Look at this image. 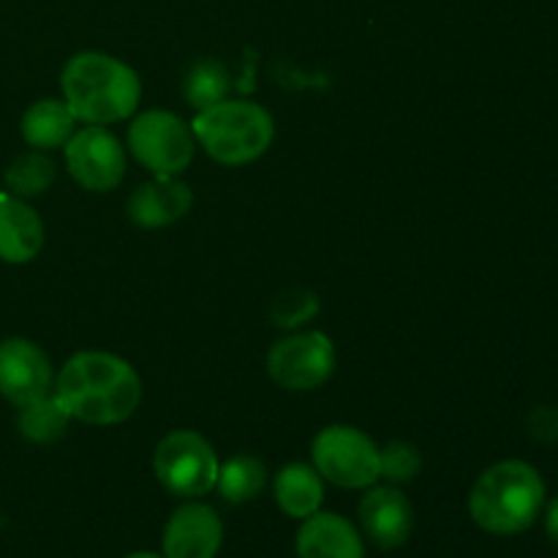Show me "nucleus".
<instances>
[{"label":"nucleus","instance_id":"1","mask_svg":"<svg viewBox=\"0 0 558 558\" xmlns=\"http://www.w3.org/2000/svg\"><path fill=\"white\" fill-rule=\"evenodd\" d=\"M54 396L76 423L107 428L134 417L142 403V379L120 354L87 349L65 360L54 376Z\"/></svg>","mask_w":558,"mask_h":558},{"label":"nucleus","instance_id":"2","mask_svg":"<svg viewBox=\"0 0 558 558\" xmlns=\"http://www.w3.org/2000/svg\"><path fill=\"white\" fill-rule=\"evenodd\" d=\"M60 93L80 123L112 125L140 109L142 80L125 60L87 49L65 60Z\"/></svg>","mask_w":558,"mask_h":558},{"label":"nucleus","instance_id":"3","mask_svg":"<svg viewBox=\"0 0 558 558\" xmlns=\"http://www.w3.org/2000/svg\"><path fill=\"white\" fill-rule=\"evenodd\" d=\"M545 510V483L537 469L518 458L485 469L469 494V515L483 532L512 537L534 526Z\"/></svg>","mask_w":558,"mask_h":558},{"label":"nucleus","instance_id":"4","mask_svg":"<svg viewBox=\"0 0 558 558\" xmlns=\"http://www.w3.org/2000/svg\"><path fill=\"white\" fill-rule=\"evenodd\" d=\"M196 147L221 167H245L270 150L276 140V120L262 104L227 98L202 109L191 120Z\"/></svg>","mask_w":558,"mask_h":558},{"label":"nucleus","instance_id":"5","mask_svg":"<svg viewBox=\"0 0 558 558\" xmlns=\"http://www.w3.org/2000/svg\"><path fill=\"white\" fill-rule=\"evenodd\" d=\"M311 463L325 483L365 490L381 480L379 445L354 425H327L311 441Z\"/></svg>","mask_w":558,"mask_h":558},{"label":"nucleus","instance_id":"6","mask_svg":"<svg viewBox=\"0 0 558 558\" xmlns=\"http://www.w3.org/2000/svg\"><path fill=\"white\" fill-rule=\"evenodd\" d=\"M129 153L153 178H180L196 156L191 123L169 109H147L129 125Z\"/></svg>","mask_w":558,"mask_h":558},{"label":"nucleus","instance_id":"7","mask_svg":"<svg viewBox=\"0 0 558 558\" xmlns=\"http://www.w3.org/2000/svg\"><path fill=\"white\" fill-rule=\"evenodd\" d=\"M216 450L210 441L191 428L169 430L153 452V472L163 490L178 499H202L216 488L218 480Z\"/></svg>","mask_w":558,"mask_h":558},{"label":"nucleus","instance_id":"8","mask_svg":"<svg viewBox=\"0 0 558 558\" xmlns=\"http://www.w3.org/2000/svg\"><path fill=\"white\" fill-rule=\"evenodd\" d=\"M336 343L322 330H292L267 352V374L281 390L311 392L336 374Z\"/></svg>","mask_w":558,"mask_h":558},{"label":"nucleus","instance_id":"9","mask_svg":"<svg viewBox=\"0 0 558 558\" xmlns=\"http://www.w3.org/2000/svg\"><path fill=\"white\" fill-rule=\"evenodd\" d=\"M71 180L90 194H109L125 178V147L107 125H82L63 147Z\"/></svg>","mask_w":558,"mask_h":558},{"label":"nucleus","instance_id":"10","mask_svg":"<svg viewBox=\"0 0 558 558\" xmlns=\"http://www.w3.org/2000/svg\"><path fill=\"white\" fill-rule=\"evenodd\" d=\"M54 390V371L47 352L31 338L0 341V396L16 409Z\"/></svg>","mask_w":558,"mask_h":558},{"label":"nucleus","instance_id":"11","mask_svg":"<svg viewBox=\"0 0 558 558\" xmlns=\"http://www.w3.org/2000/svg\"><path fill=\"white\" fill-rule=\"evenodd\" d=\"M360 534L381 550H396L414 532V507L398 485H371L357 505Z\"/></svg>","mask_w":558,"mask_h":558},{"label":"nucleus","instance_id":"12","mask_svg":"<svg viewBox=\"0 0 558 558\" xmlns=\"http://www.w3.org/2000/svg\"><path fill=\"white\" fill-rule=\"evenodd\" d=\"M223 545L221 515L199 499H185L161 534L163 558H216Z\"/></svg>","mask_w":558,"mask_h":558},{"label":"nucleus","instance_id":"13","mask_svg":"<svg viewBox=\"0 0 558 558\" xmlns=\"http://www.w3.org/2000/svg\"><path fill=\"white\" fill-rule=\"evenodd\" d=\"M194 207V191L180 178H153L150 183L136 185L129 196L131 223L140 229H163L178 223Z\"/></svg>","mask_w":558,"mask_h":558},{"label":"nucleus","instance_id":"14","mask_svg":"<svg viewBox=\"0 0 558 558\" xmlns=\"http://www.w3.org/2000/svg\"><path fill=\"white\" fill-rule=\"evenodd\" d=\"M298 558H365V539L352 521L338 512H314L294 537Z\"/></svg>","mask_w":558,"mask_h":558},{"label":"nucleus","instance_id":"15","mask_svg":"<svg viewBox=\"0 0 558 558\" xmlns=\"http://www.w3.org/2000/svg\"><path fill=\"white\" fill-rule=\"evenodd\" d=\"M44 248V221L27 199L0 194V262L27 265Z\"/></svg>","mask_w":558,"mask_h":558},{"label":"nucleus","instance_id":"16","mask_svg":"<svg viewBox=\"0 0 558 558\" xmlns=\"http://www.w3.org/2000/svg\"><path fill=\"white\" fill-rule=\"evenodd\" d=\"M272 499L278 510L294 521H305L325 505V480L314 463L292 461L272 480Z\"/></svg>","mask_w":558,"mask_h":558},{"label":"nucleus","instance_id":"17","mask_svg":"<svg viewBox=\"0 0 558 558\" xmlns=\"http://www.w3.org/2000/svg\"><path fill=\"white\" fill-rule=\"evenodd\" d=\"M80 120L69 109L63 98H38L25 109L20 120L22 140L31 150H60L74 136Z\"/></svg>","mask_w":558,"mask_h":558},{"label":"nucleus","instance_id":"18","mask_svg":"<svg viewBox=\"0 0 558 558\" xmlns=\"http://www.w3.org/2000/svg\"><path fill=\"white\" fill-rule=\"evenodd\" d=\"M71 423H74V417L63 407V401L54 396V390L38 401L20 407V414H16V430L33 445H54V441L63 439Z\"/></svg>","mask_w":558,"mask_h":558},{"label":"nucleus","instance_id":"19","mask_svg":"<svg viewBox=\"0 0 558 558\" xmlns=\"http://www.w3.org/2000/svg\"><path fill=\"white\" fill-rule=\"evenodd\" d=\"M267 488V466L256 456L238 452L218 466L216 490L229 505H248Z\"/></svg>","mask_w":558,"mask_h":558},{"label":"nucleus","instance_id":"20","mask_svg":"<svg viewBox=\"0 0 558 558\" xmlns=\"http://www.w3.org/2000/svg\"><path fill=\"white\" fill-rule=\"evenodd\" d=\"M54 161L44 150H27L22 156H16L9 163L3 174L5 191L11 196H20V199H36V196L47 194L49 185L54 183Z\"/></svg>","mask_w":558,"mask_h":558},{"label":"nucleus","instance_id":"21","mask_svg":"<svg viewBox=\"0 0 558 558\" xmlns=\"http://www.w3.org/2000/svg\"><path fill=\"white\" fill-rule=\"evenodd\" d=\"M229 90H232V76H229L227 65L210 58L196 60L183 80V96L196 112L227 101Z\"/></svg>","mask_w":558,"mask_h":558},{"label":"nucleus","instance_id":"22","mask_svg":"<svg viewBox=\"0 0 558 558\" xmlns=\"http://www.w3.org/2000/svg\"><path fill=\"white\" fill-rule=\"evenodd\" d=\"M322 311V300L316 298L308 289H292V292H283L272 300L270 305V319L276 327L283 330H300L303 325H308L316 314Z\"/></svg>","mask_w":558,"mask_h":558},{"label":"nucleus","instance_id":"23","mask_svg":"<svg viewBox=\"0 0 558 558\" xmlns=\"http://www.w3.org/2000/svg\"><path fill=\"white\" fill-rule=\"evenodd\" d=\"M379 461L381 480H387L390 485L412 483L423 472V456H420V450L401 439H392L385 447H379Z\"/></svg>","mask_w":558,"mask_h":558},{"label":"nucleus","instance_id":"24","mask_svg":"<svg viewBox=\"0 0 558 558\" xmlns=\"http://www.w3.org/2000/svg\"><path fill=\"white\" fill-rule=\"evenodd\" d=\"M526 428L532 439L539 445H556L558 441V409L556 407H537L532 409L526 420Z\"/></svg>","mask_w":558,"mask_h":558},{"label":"nucleus","instance_id":"25","mask_svg":"<svg viewBox=\"0 0 558 558\" xmlns=\"http://www.w3.org/2000/svg\"><path fill=\"white\" fill-rule=\"evenodd\" d=\"M545 534L554 545H558V499L545 501Z\"/></svg>","mask_w":558,"mask_h":558},{"label":"nucleus","instance_id":"26","mask_svg":"<svg viewBox=\"0 0 558 558\" xmlns=\"http://www.w3.org/2000/svg\"><path fill=\"white\" fill-rule=\"evenodd\" d=\"M125 558H163V554L158 556V554H147V550H140V554H131V556H125Z\"/></svg>","mask_w":558,"mask_h":558}]
</instances>
